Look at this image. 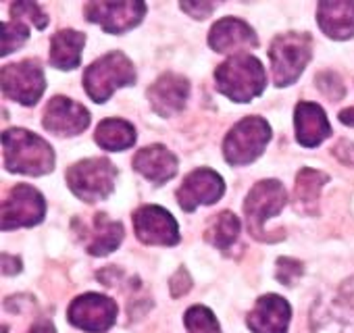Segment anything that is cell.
<instances>
[{"instance_id": "12", "label": "cell", "mask_w": 354, "mask_h": 333, "mask_svg": "<svg viewBox=\"0 0 354 333\" xmlns=\"http://www.w3.org/2000/svg\"><path fill=\"white\" fill-rule=\"evenodd\" d=\"M136 238L148 246H175L180 242V227L173 215L162 207H140L133 213Z\"/></svg>"}, {"instance_id": "18", "label": "cell", "mask_w": 354, "mask_h": 333, "mask_svg": "<svg viewBox=\"0 0 354 333\" xmlns=\"http://www.w3.org/2000/svg\"><path fill=\"white\" fill-rule=\"evenodd\" d=\"M133 169L142 173L146 180H150L152 184L162 186L171 178H175L177 158L162 144H152V146L138 150V154L133 156Z\"/></svg>"}, {"instance_id": "30", "label": "cell", "mask_w": 354, "mask_h": 333, "mask_svg": "<svg viewBox=\"0 0 354 333\" xmlns=\"http://www.w3.org/2000/svg\"><path fill=\"white\" fill-rule=\"evenodd\" d=\"M317 86H319L321 94H325L329 100H339V98L344 96V84H342V79H339L335 73H331V71L319 73V75H317Z\"/></svg>"}, {"instance_id": "26", "label": "cell", "mask_w": 354, "mask_h": 333, "mask_svg": "<svg viewBox=\"0 0 354 333\" xmlns=\"http://www.w3.org/2000/svg\"><path fill=\"white\" fill-rule=\"evenodd\" d=\"M184 323L190 333H221V325L213 314V310L201 304L188 308Z\"/></svg>"}, {"instance_id": "3", "label": "cell", "mask_w": 354, "mask_h": 333, "mask_svg": "<svg viewBox=\"0 0 354 333\" xmlns=\"http://www.w3.org/2000/svg\"><path fill=\"white\" fill-rule=\"evenodd\" d=\"M136 84L133 63L119 50L94 61L84 73V88L94 102H106L115 90Z\"/></svg>"}, {"instance_id": "17", "label": "cell", "mask_w": 354, "mask_h": 333, "mask_svg": "<svg viewBox=\"0 0 354 333\" xmlns=\"http://www.w3.org/2000/svg\"><path fill=\"white\" fill-rule=\"evenodd\" d=\"M259 44L254 30L236 17H225L211 28L209 46L215 53H240L242 48H254Z\"/></svg>"}, {"instance_id": "20", "label": "cell", "mask_w": 354, "mask_h": 333, "mask_svg": "<svg viewBox=\"0 0 354 333\" xmlns=\"http://www.w3.org/2000/svg\"><path fill=\"white\" fill-rule=\"evenodd\" d=\"M296 140L304 148H315L331 135V125L325 111L315 102H298L294 111Z\"/></svg>"}, {"instance_id": "10", "label": "cell", "mask_w": 354, "mask_h": 333, "mask_svg": "<svg viewBox=\"0 0 354 333\" xmlns=\"http://www.w3.org/2000/svg\"><path fill=\"white\" fill-rule=\"evenodd\" d=\"M117 304L115 300L102 294H84L69 304L67 318L73 327L84 329L88 333H104L117 321Z\"/></svg>"}, {"instance_id": "14", "label": "cell", "mask_w": 354, "mask_h": 333, "mask_svg": "<svg viewBox=\"0 0 354 333\" xmlns=\"http://www.w3.org/2000/svg\"><path fill=\"white\" fill-rule=\"evenodd\" d=\"M42 123L48 131L57 135H77L88 129L90 113L80 102L65 96H55L44 111Z\"/></svg>"}, {"instance_id": "23", "label": "cell", "mask_w": 354, "mask_h": 333, "mask_svg": "<svg viewBox=\"0 0 354 333\" xmlns=\"http://www.w3.org/2000/svg\"><path fill=\"white\" fill-rule=\"evenodd\" d=\"M123 242V225L119 221H111L106 215L98 213L94 217L92 238L88 242V252L92 256H104L119 248Z\"/></svg>"}, {"instance_id": "22", "label": "cell", "mask_w": 354, "mask_h": 333, "mask_svg": "<svg viewBox=\"0 0 354 333\" xmlns=\"http://www.w3.org/2000/svg\"><path fill=\"white\" fill-rule=\"evenodd\" d=\"M327 175L317 171V169H304L298 173L296 178V186H294V207L298 213L302 215H317V204H319V196L323 186L327 184Z\"/></svg>"}, {"instance_id": "13", "label": "cell", "mask_w": 354, "mask_h": 333, "mask_svg": "<svg viewBox=\"0 0 354 333\" xmlns=\"http://www.w3.org/2000/svg\"><path fill=\"white\" fill-rule=\"evenodd\" d=\"M225 194L223 178L213 169L192 171L177 190L175 198L186 213H194L203 204H215Z\"/></svg>"}, {"instance_id": "36", "label": "cell", "mask_w": 354, "mask_h": 333, "mask_svg": "<svg viewBox=\"0 0 354 333\" xmlns=\"http://www.w3.org/2000/svg\"><path fill=\"white\" fill-rule=\"evenodd\" d=\"M28 333H57V329L48 318H40L38 323H34V327Z\"/></svg>"}, {"instance_id": "25", "label": "cell", "mask_w": 354, "mask_h": 333, "mask_svg": "<svg viewBox=\"0 0 354 333\" xmlns=\"http://www.w3.org/2000/svg\"><path fill=\"white\" fill-rule=\"evenodd\" d=\"M238 236H240V221L230 211L215 215L213 223L207 229V240L223 252H227L238 242Z\"/></svg>"}, {"instance_id": "37", "label": "cell", "mask_w": 354, "mask_h": 333, "mask_svg": "<svg viewBox=\"0 0 354 333\" xmlns=\"http://www.w3.org/2000/svg\"><path fill=\"white\" fill-rule=\"evenodd\" d=\"M339 121H342L344 125L354 127V108H346V111H342V113H339Z\"/></svg>"}, {"instance_id": "21", "label": "cell", "mask_w": 354, "mask_h": 333, "mask_svg": "<svg viewBox=\"0 0 354 333\" xmlns=\"http://www.w3.org/2000/svg\"><path fill=\"white\" fill-rule=\"evenodd\" d=\"M86 44V36L75 30H63L55 34L50 42V63L61 71L75 69L82 61V50Z\"/></svg>"}, {"instance_id": "11", "label": "cell", "mask_w": 354, "mask_h": 333, "mask_svg": "<svg viewBox=\"0 0 354 333\" xmlns=\"http://www.w3.org/2000/svg\"><path fill=\"white\" fill-rule=\"evenodd\" d=\"M86 19L98 23L106 34H125L133 30L146 15V5L138 0H121V3H88Z\"/></svg>"}, {"instance_id": "15", "label": "cell", "mask_w": 354, "mask_h": 333, "mask_svg": "<svg viewBox=\"0 0 354 333\" xmlns=\"http://www.w3.org/2000/svg\"><path fill=\"white\" fill-rule=\"evenodd\" d=\"M190 94V84L186 77L177 73H162L150 88H148V100L152 111L158 117H173L186 106Z\"/></svg>"}, {"instance_id": "5", "label": "cell", "mask_w": 354, "mask_h": 333, "mask_svg": "<svg viewBox=\"0 0 354 333\" xmlns=\"http://www.w3.org/2000/svg\"><path fill=\"white\" fill-rule=\"evenodd\" d=\"M119 171L106 158H86L69 166L67 182L71 192L84 202H100L111 196L115 190V180Z\"/></svg>"}, {"instance_id": "29", "label": "cell", "mask_w": 354, "mask_h": 333, "mask_svg": "<svg viewBox=\"0 0 354 333\" xmlns=\"http://www.w3.org/2000/svg\"><path fill=\"white\" fill-rule=\"evenodd\" d=\"M304 273V265L296 258H286L281 256L277 260V267H275V279L281 283V285H294Z\"/></svg>"}, {"instance_id": "16", "label": "cell", "mask_w": 354, "mask_h": 333, "mask_svg": "<svg viewBox=\"0 0 354 333\" xmlns=\"http://www.w3.org/2000/svg\"><path fill=\"white\" fill-rule=\"evenodd\" d=\"M292 306L277 294L261 296L250 310L246 323L254 333H288Z\"/></svg>"}, {"instance_id": "32", "label": "cell", "mask_w": 354, "mask_h": 333, "mask_svg": "<svg viewBox=\"0 0 354 333\" xmlns=\"http://www.w3.org/2000/svg\"><path fill=\"white\" fill-rule=\"evenodd\" d=\"M180 7H182V11H186L194 19H207L215 11L213 3H182Z\"/></svg>"}, {"instance_id": "27", "label": "cell", "mask_w": 354, "mask_h": 333, "mask_svg": "<svg viewBox=\"0 0 354 333\" xmlns=\"http://www.w3.org/2000/svg\"><path fill=\"white\" fill-rule=\"evenodd\" d=\"M28 38H30V32L24 21L11 19L3 23V44H0V53H3V57L15 53L21 44L28 42Z\"/></svg>"}, {"instance_id": "8", "label": "cell", "mask_w": 354, "mask_h": 333, "mask_svg": "<svg viewBox=\"0 0 354 333\" xmlns=\"http://www.w3.org/2000/svg\"><path fill=\"white\" fill-rule=\"evenodd\" d=\"M0 79H3V94L9 100L21 102L26 106L36 104L46 90L44 71H42L40 63L34 59L5 65Z\"/></svg>"}, {"instance_id": "31", "label": "cell", "mask_w": 354, "mask_h": 333, "mask_svg": "<svg viewBox=\"0 0 354 333\" xmlns=\"http://www.w3.org/2000/svg\"><path fill=\"white\" fill-rule=\"evenodd\" d=\"M192 287V279H190V273L182 267V269H177V273L171 277V296L173 298H182L184 294H188V289Z\"/></svg>"}, {"instance_id": "4", "label": "cell", "mask_w": 354, "mask_h": 333, "mask_svg": "<svg viewBox=\"0 0 354 333\" xmlns=\"http://www.w3.org/2000/svg\"><path fill=\"white\" fill-rule=\"evenodd\" d=\"M310 55H313V42L308 34H300V32L279 34L269 48L273 84L277 88L296 84L310 61Z\"/></svg>"}, {"instance_id": "24", "label": "cell", "mask_w": 354, "mask_h": 333, "mask_svg": "<svg viewBox=\"0 0 354 333\" xmlns=\"http://www.w3.org/2000/svg\"><path fill=\"white\" fill-rule=\"evenodd\" d=\"M94 137L102 150L119 152V150H127L136 144V129L131 123H127L123 119H104L98 125Z\"/></svg>"}, {"instance_id": "9", "label": "cell", "mask_w": 354, "mask_h": 333, "mask_svg": "<svg viewBox=\"0 0 354 333\" xmlns=\"http://www.w3.org/2000/svg\"><path fill=\"white\" fill-rule=\"evenodd\" d=\"M44 196L28 184H17L3 200V231L34 227L44 219Z\"/></svg>"}, {"instance_id": "7", "label": "cell", "mask_w": 354, "mask_h": 333, "mask_svg": "<svg viewBox=\"0 0 354 333\" xmlns=\"http://www.w3.org/2000/svg\"><path fill=\"white\" fill-rule=\"evenodd\" d=\"M286 204H288V192L283 184H279L277 180H263L254 184V188L248 192L244 200V215L250 236L269 242V238L265 236L267 234L265 223L271 217L279 215Z\"/></svg>"}, {"instance_id": "19", "label": "cell", "mask_w": 354, "mask_h": 333, "mask_svg": "<svg viewBox=\"0 0 354 333\" xmlns=\"http://www.w3.org/2000/svg\"><path fill=\"white\" fill-rule=\"evenodd\" d=\"M317 21L331 40L354 36V0H323L317 7Z\"/></svg>"}, {"instance_id": "34", "label": "cell", "mask_w": 354, "mask_h": 333, "mask_svg": "<svg viewBox=\"0 0 354 333\" xmlns=\"http://www.w3.org/2000/svg\"><path fill=\"white\" fill-rule=\"evenodd\" d=\"M335 156L344 162V164H354V144L348 140H342L335 148H333Z\"/></svg>"}, {"instance_id": "35", "label": "cell", "mask_w": 354, "mask_h": 333, "mask_svg": "<svg viewBox=\"0 0 354 333\" xmlns=\"http://www.w3.org/2000/svg\"><path fill=\"white\" fill-rule=\"evenodd\" d=\"M21 271V260L11 254H3V273L5 275H15Z\"/></svg>"}, {"instance_id": "1", "label": "cell", "mask_w": 354, "mask_h": 333, "mask_svg": "<svg viewBox=\"0 0 354 333\" xmlns=\"http://www.w3.org/2000/svg\"><path fill=\"white\" fill-rule=\"evenodd\" d=\"M3 158L11 173L38 178L55 169L53 146L28 129L3 131Z\"/></svg>"}, {"instance_id": "33", "label": "cell", "mask_w": 354, "mask_h": 333, "mask_svg": "<svg viewBox=\"0 0 354 333\" xmlns=\"http://www.w3.org/2000/svg\"><path fill=\"white\" fill-rule=\"evenodd\" d=\"M337 296H339V302H342L350 312H354V277H350L348 281L342 283Z\"/></svg>"}, {"instance_id": "6", "label": "cell", "mask_w": 354, "mask_h": 333, "mask_svg": "<svg viewBox=\"0 0 354 333\" xmlns=\"http://www.w3.org/2000/svg\"><path fill=\"white\" fill-rule=\"evenodd\" d=\"M271 135V125L263 117H244L225 135L223 156L234 166L250 164L265 152Z\"/></svg>"}, {"instance_id": "28", "label": "cell", "mask_w": 354, "mask_h": 333, "mask_svg": "<svg viewBox=\"0 0 354 333\" xmlns=\"http://www.w3.org/2000/svg\"><path fill=\"white\" fill-rule=\"evenodd\" d=\"M11 17L13 19H19V21L21 19H28L38 30H46V26H48L46 13L36 3H28V0H24V3H13L11 5Z\"/></svg>"}, {"instance_id": "2", "label": "cell", "mask_w": 354, "mask_h": 333, "mask_svg": "<svg viewBox=\"0 0 354 333\" xmlns=\"http://www.w3.org/2000/svg\"><path fill=\"white\" fill-rule=\"evenodd\" d=\"M217 88L234 102H250L263 94L267 75L261 61L252 55L240 53L221 63L215 71Z\"/></svg>"}]
</instances>
